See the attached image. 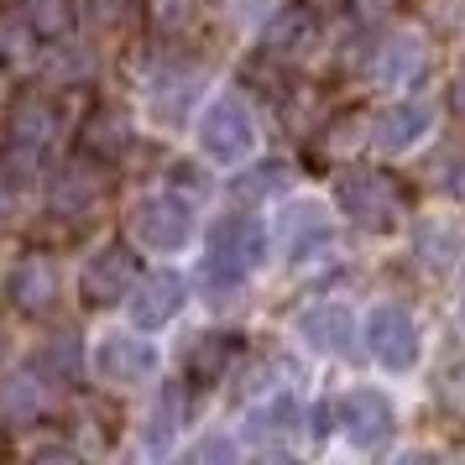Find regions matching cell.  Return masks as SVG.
Listing matches in <instances>:
<instances>
[{
    "label": "cell",
    "instance_id": "e0dca14e",
    "mask_svg": "<svg viewBox=\"0 0 465 465\" xmlns=\"http://www.w3.org/2000/svg\"><path fill=\"white\" fill-rule=\"evenodd\" d=\"M314 37H319V16L303 0H293V5H277L272 16H267V26H262V53L272 64H288V58H303L314 47Z\"/></svg>",
    "mask_w": 465,
    "mask_h": 465
},
{
    "label": "cell",
    "instance_id": "74e56055",
    "mask_svg": "<svg viewBox=\"0 0 465 465\" xmlns=\"http://www.w3.org/2000/svg\"><path fill=\"white\" fill-rule=\"evenodd\" d=\"M11 210H16V193H11L5 183H0V231L11 225Z\"/></svg>",
    "mask_w": 465,
    "mask_h": 465
},
{
    "label": "cell",
    "instance_id": "52a82bcc",
    "mask_svg": "<svg viewBox=\"0 0 465 465\" xmlns=\"http://www.w3.org/2000/svg\"><path fill=\"white\" fill-rule=\"evenodd\" d=\"M136 277H142L136 252H131L126 241H105L79 267V298H84L89 309H115V303H126V293L136 288Z\"/></svg>",
    "mask_w": 465,
    "mask_h": 465
},
{
    "label": "cell",
    "instance_id": "4fadbf2b",
    "mask_svg": "<svg viewBox=\"0 0 465 465\" xmlns=\"http://www.w3.org/2000/svg\"><path fill=\"white\" fill-rule=\"evenodd\" d=\"M366 351L387 366V371H408L419 366V324L402 303H377L366 319Z\"/></svg>",
    "mask_w": 465,
    "mask_h": 465
},
{
    "label": "cell",
    "instance_id": "d4e9b609",
    "mask_svg": "<svg viewBox=\"0 0 465 465\" xmlns=\"http://www.w3.org/2000/svg\"><path fill=\"white\" fill-rule=\"evenodd\" d=\"M429 126H434L429 105H419V100H402V105H392L387 115H377V131H371V142H377L381 152H408Z\"/></svg>",
    "mask_w": 465,
    "mask_h": 465
},
{
    "label": "cell",
    "instance_id": "cb8c5ba5",
    "mask_svg": "<svg viewBox=\"0 0 465 465\" xmlns=\"http://www.w3.org/2000/svg\"><path fill=\"white\" fill-rule=\"evenodd\" d=\"M32 366H37L53 387H74V381H84V366H89L84 335H79V330H53V335L37 345Z\"/></svg>",
    "mask_w": 465,
    "mask_h": 465
},
{
    "label": "cell",
    "instance_id": "30bf717a",
    "mask_svg": "<svg viewBox=\"0 0 465 465\" xmlns=\"http://www.w3.org/2000/svg\"><path fill=\"white\" fill-rule=\"evenodd\" d=\"M210 84V74L199 64H163L157 74L147 79V115L157 126H183L189 121V110L199 105V94Z\"/></svg>",
    "mask_w": 465,
    "mask_h": 465
},
{
    "label": "cell",
    "instance_id": "f35d334b",
    "mask_svg": "<svg viewBox=\"0 0 465 465\" xmlns=\"http://www.w3.org/2000/svg\"><path fill=\"white\" fill-rule=\"evenodd\" d=\"M361 11H392V5H402V0H356Z\"/></svg>",
    "mask_w": 465,
    "mask_h": 465
},
{
    "label": "cell",
    "instance_id": "4316f807",
    "mask_svg": "<svg viewBox=\"0 0 465 465\" xmlns=\"http://www.w3.org/2000/svg\"><path fill=\"white\" fill-rule=\"evenodd\" d=\"M11 5H16V16H22L43 43L74 32V22H79V5H74V0H11Z\"/></svg>",
    "mask_w": 465,
    "mask_h": 465
},
{
    "label": "cell",
    "instance_id": "1f68e13d",
    "mask_svg": "<svg viewBox=\"0 0 465 465\" xmlns=\"http://www.w3.org/2000/svg\"><path fill=\"white\" fill-rule=\"evenodd\" d=\"M429 173L440 178V189H444V193H455V199L465 204V147L440 152V163H429Z\"/></svg>",
    "mask_w": 465,
    "mask_h": 465
},
{
    "label": "cell",
    "instance_id": "d590c367",
    "mask_svg": "<svg viewBox=\"0 0 465 465\" xmlns=\"http://www.w3.org/2000/svg\"><path fill=\"white\" fill-rule=\"evenodd\" d=\"M444 398L455 402V408H465V366H460V371H450V377H444Z\"/></svg>",
    "mask_w": 465,
    "mask_h": 465
},
{
    "label": "cell",
    "instance_id": "5b68a950",
    "mask_svg": "<svg viewBox=\"0 0 465 465\" xmlns=\"http://www.w3.org/2000/svg\"><path fill=\"white\" fill-rule=\"evenodd\" d=\"M256 147V115L252 105L241 100V94H220L210 100V110L199 115V152L220 163V168H235V163H246Z\"/></svg>",
    "mask_w": 465,
    "mask_h": 465
},
{
    "label": "cell",
    "instance_id": "2e32d148",
    "mask_svg": "<svg viewBox=\"0 0 465 465\" xmlns=\"http://www.w3.org/2000/svg\"><path fill=\"white\" fill-rule=\"evenodd\" d=\"M246 440H252L256 450H272V455L293 450V444L303 440V408H298L288 392H272L267 402H256L252 413H246Z\"/></svg>",
    "mask_w": 465,
    "mask_h": 465
},
{
    "label": "cell",
    "instance_id": "f1b7e54d",
    "mask_svg": "<svg viewBox=\"0 0 465 465\" xmlns=\"http://www.w3.org/2000/svg\"><path fill=\"white\" fill-rule=\"evenodd\" d=\"M142 16H147V26L157 32V37H183L193 22H199V0H147L142 5Z\"/></svg>",
    "mask_w": 465,
    "mask_h": 465
},
{
    "label": "cell",
    "instance_id": "44dd1931",
    "mask_svg": "<svg viewBox=\"0 0 465 465\" xmlns=\"http://www.w3.org/2000/svg\"><path fill=\"white\" fill-rule=\"evenodd\" d=\"M37 79L43 89H79L84 79H94V47L89 43H74V37H53V43L37 47Z\"/></svg>",
    "mask_w": 465,
    "mask_h": 465
},
{
    "label": "cell",
    "instance_id": "836d02e7",
    "mask_svg": "<svg viewBox=\"0 0 465 465\" xmlns=\"http://www.w3.org/2000/svg\"><path fill=\"white\" fill-rule=\"evenodd\" d=\"M225 16L231 22H262L267 16V0H225Z\"/></svg>",
    "mask_w": 465,
    "mask_h": 465
},
{
    "label": "cell",
    "instance_id": "484cf974",
    "mask_svg": "<svg viewBox=\"0 0 465 465\" xmlns=\"http://www.w3.org/2000/svg\"><path fill=\"white\" fill-rule=\"evenodd\" d=\"M293 183V168L282 157H267V163H252L246 173L231 178V199L235 204H262V199H277V193Z\"/></svg>",
    "mask_w": 465,
    "mask_h": 465
},
{
    "label": "cell",
    "instance_id": "ffe728a7",
    "mask_svg": "<svg viewBox=\"0 0 465 465\" xmlns=\"http://www.w3.org/2000/svg\"><path fill=\"white\" fill-rule=\"evenodd\" d=\"M241 361V335L231 330H204L183 345V377L193 387H214V381L231 377V366Z\"/></svg>",
    "mask_w": 465,
    "mask_h": 465
},
{
    "label": "cell",
    "instance_id": "8992f818",
    "mask_svg": "<svg viewBox=\"0 0 465 465\" xmlns=\"http://www.w3.org/2000/svg\"><path fill=\"white\" fill-rule=\"evenodd\" d=\"M43 199L53 220H89L105 204V163H94L89 152H74L43 178Z\"/></svg>",
    "mask_w": 465,
    "mask_h": 465
},
{
    "label": "cell",
    "instance_id": "8fae6325",
    "mask_svg": "<svg viewBox=\"0 0 465 465\" xmlns=\"http://www.w3.org/2000/svg\"><path fill=\"white\" fill-rule=\"evenodd\" d=\"M183 303H189V282L178 272H147L136 277V288L126 293V314L136 330H147V335H157V330H168L173 319L183 314Z\"/></svg>",
    "mask_w": 465,
    "mask_h": 465
},
{
    "label": "cell",
    "instance_id": "3957f363",
    "mask_svg": "<svg viewBox=\"0 0 465 465\" xmlns=\"http://www.w3.org/2000/svg\"><path fill=\"white\" fill-rule=\"evenodd\" d=\"M157 366H163V356L147 340V330H136V324L131 330H105V335L94 340V351H89V371L105 387H121V392L147 387L157 377Z\"/></svg>",
    "mask_w": 465,
    "mask_h": 465
},
{
    "label": "cell",
    "instance_id": "ac0fdd59",
    "mask_svg": "<svg viewBox=\"0 0 465 465\" xmlns=\"http://www.w3.org/2000/svg\"><path fill=\"white\" fill-rule=\"evenodd\" d=\"M330 235H335V220H330V210H324V204H314V199H298V204H288V210H282V220H277V241H282L288 262H309L314 252H324V246H330Z\"/></svg>",
    "mask_w": 465,
    "mask_h": 465
},
{
    "label": "cell",
    "instance_id": "9a60e30c",
    "mask_svg": "<svg viewBox=\"0 0 465 465\" xmlns=\"http://www.w3.org/2000/svg\"><path fill=\"white\" fill-rule=\"evenodd\" d=\"M53 381L37 371V366H11L5 377H0V423H11V429H32V423H43V413L53 408Z\"/></svg>",
    "mask_w": 465,
    "mask_h": 465
},
{
    "label": "cell",
    "instance_id": "e575fe53",
    "mask_svg": "<svg viewBox=\"0 0 465 465\" xmlns=\"http://www.w3.org/2000/svg\"><path fill=\"white\" fill-rule=\"evenodd\" d=\"M356 131H361V115H340L335 126H330V147H356Z\"/></svg>",
    "mask_w": 465,
    "mask_h": 465
},
{
    "label": "cell",
    "instance_id": "603a6c76",
    "mask_svg": "<svg viewBox=\"0 0 465 465\" xmlns=\"http://www.w3.org/2000/svg\"><path fill=\"white\" fill-rule=\"evenodd\" d=\"M298 340L309 351H319V356H345L356 345V319L340 303H314V309L298 314Z\"/></svg>",
    "mask_w": 465,
    "mask_h": 465
},
{
    "label": "cell",
    "instance_id": "7c38bea8",
    "mask_svg": "<svg viewBox=\"0 0 465 465\" xmlns=\"http://www.w3.org/2000/svg\"><path fill=\"white\" fill-rule=\"evenodd\" d=\"M330 413L340 419V434L356 450H381L392 434V402L381 398L377 387H351L330 402Z\"/></svg>",
    "mask_w": 465,
    "mask_h": 465
},
{
    "label": "cell",
    "instance_id": "4dcf8cb0",
    "mask_svg": "<svg viewBox=\"0 0 465 465\" xmlns=\"http://www.w3.org/2000/svg\"><path fill=\"white\" fill-rule=\"evenodd\" d=\"M288 381H298V361L267 356V361H262V366L252 371V377H246V392H252V398H262V392H282Z\"/></svg>",
    "mask_w": 465,
    "mask_h": 465
},
{
    "label": "cell",
    "instance_id": "9c48e42d",
    "mask_svg": "<svg viewBox=\"0 0 465 465\" xmlns=\"http://www.w3.org/2000/svg\"><path fill=\"white\" fill-rule=\"evenodd\" d=\"M58 131H64V115H58V100L53 89H16L11 105H5V142L16 147H32V152H53L58 147Z\"/></svg>",
    "mask_w": 465,
    "mask_h": 465
},
{
    "label": "cell",
    "instance_id": "5bb4252c",
    "mask_svg": "<svg viewBox=\"0 0 465 465\" xmlns=\"http://www.w3.org/2000/svg\"><path fill=\"white\" fill-rule=\"evenodd\" d=\"M131 147H136V126H131L126 105L100 100V105L84 110V121H79V152H89L94 163H121Z\"/></svg>",
    "mask_w": 465,
    "mask_h": 465
},
{
    "label": "cell",
    "instance_id": "7402d4cb",
    "mask_svg": "<svg viewBox=\"0 0 465 465\" xmlns=\"http://www.w3.org/2000/svg\"><path fill=\"white\" fill-rule=\"evenodd\" d=\"M423 68H429V47H423L419 32H392L371 58V79L381 89H408Z\"/></svg>",
    "mask_w": 465,
    "mask_h": 465
},
{
    "label": "cell",
    "instance_id": "f546056e",
    "mask_svg": "<svg viewBox=\"0 0 465 465\" xmlns=\"http://www.w3.org/2000/svg\"><path fill=\"white\" fill-rule=\"evenodd\" d=\"M136 0H79V16H84L94 32H121V26L136 22Z\"/></svg>",
    "mask_w": 465,
    "mask_h": 465
},
{
    "label": "cell",
    "instance_id": "83f0119b",
    "mask_svg": "<svg viewBox=\"0 0 465 465\" xmlns=\"http://www.w3.org/2000/svg\"><path fill=\"white\" fill-rule=\"evenodd\" d=\"M37 47H43V37H37L16 11L0 22V64L5 68H32L37 64Z\"/></svg>",
    "mask_w": 465,
    "mask_h": 465
},
{
    "label": "cell",
    "instance_id": "d6986e66",
    "mask_svg": "<svg viewBox=\"0 0 465 465\" xmlns=\"http://www.w3.org/2000/svg\"><path fill=\"white\" fill-rule=\"evenodd\" d=\"M183 419H189V387H183V381L157 387L152 408L142 413V450L163 460L173 444H178V434H183Z\"/></svg>",
    "mask_w": 465,
    "mask_h": 465
},
{
    "label": "cell",
    "instance_id": "ba28073f",
    "mask_svg": "<svg viewBox=\"0 0 465 465\" xmlns=\"http://www.w3.org/2000/svg\"><path fill=\"white\" fill-rule=\"evenodd\" d=\"M0 293H5V303H11L16 314H32V319L53 314V303H58V293H64L58 262H53L47 252H22L11 267H5Z\"/></svg>",
    "mask_w": 465,
    "mask_h": 465
},
{
    "label": "cell",
    "instance_id": "7a4b0ae2",
    "mask_svg": "<svg viewBox=\"0 0 465 465\" xmlns=\"http://www.w3.org/2000/svg\"><path fill=\"white\" fill-rule=\"evenodd\" d=\"M131 241L152 256H173L193 241V199L183 189H152L126 214Z\"/></svg>",
    "mask_w": 465,
    "mask_h": 465
},
{
    "label": "cell",
    "instance_id": "6da1fadb",
    "mask_svg": "<svg viewBox=\"0 0 465 465\" xmlns=\"http://www.w3.org/2000/svg\"><path fill=\"white\" fill-rule=\"evenodd\" d=\"M262 256H267V231H262L256 214H225V220H214L210 241H204V267H199L210 303H231L246 288V277L262 267Z\"/></svg>",
    "mask_w": 465,
    "mask_h": 465
},
{
    "label": "cell",
    "instance_id": "d6a6232c",
    "mask_svg": "<svg viewBox=\"0 0 465 465\" xmlns=\"http://www.w3.org/2000/svg\"><path fill=\"white\" fill-rule=\"evenodd\" d=\"M189 460H235V440L231 434H204L189 450Z\"/></svg>",
    "mask_w": 465,
    "mask_h": 465
},
{
    "label": "cell",
    "instance_id": "ab89813d",
    "mask_svg": "<svg viewBox=\"0 0 465 465\" xmlns=\"http://www.w3.org/2000/svg\"><path fill=\"white\" fill-rule=\"evenodd\" d=\"M460 319H465V288H460Z\"/></svg>",
    "mask_w": 465,
    "mask_h": 465
},
{
    "label": "cell",
    "instance_id": "277c9868",
    "mask_svg": "<svg viewBox=\"0 0 465 465\" xmlns=\"http://www.w3.org/2000/svg\"><path fill=\"white\" fill-rule=\"evenodd\" d=\"M335 204L351 214V225H361V231H392L402 214V183L381 168H351V173H340Z\"/></svg>",
    "mask_w": 465,
    "mask_h": 465
},
{
    "label": "cell",
    "instance_id": "8d00e7d4",
    "mask_svg": "<svg viewBox=\"0 0 465 465\" xmlns=\"http://www.w3.org/2000/svg\"><path fill=\"white\" fill-rule=\"evenodd\" d=\"M450 105H455V115L465 121V68H460V79L450 84Z\"/></svg>",
    "mask_w": 465,
    "mask_h": 465
}]
</instances>
